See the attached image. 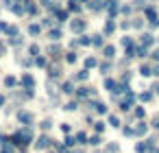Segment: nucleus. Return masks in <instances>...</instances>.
Segmentation results:
<instances>
[{
    "mask_svg": "<svg viewBox=\"0 0 159 153\" xmlns=\"http://www.w3.org/2000/svg\"><path fill=\"white\" fill-rule=\"evenodd\" d=\"M142 24H144V22H142V18H135V20L131 22V26H135V29H142Z\"/></svg>",
    "mask_w": 159,
    "mask_h": 153,
    "instance_id": "nucleus-30",
    "label": "nucleus"
},
{
    "mask_svg": "<svg viewBox=\"0 0 159 153\" xmlns=\"http://www.w3.org/2000/svg\"><path fill=\"white\" fill-rule=\"evenodd\" d=\"M94 129H96L98 133H102V131H105V123H102V120H96V123H94Z\"/></svg>",
    "mask_w": 159,
    "mask_h": 153,
    "instance_id": "nucleus-23",
    "label": "nucleus"
},
{
    "mask_svg": "<svg viewBox=\"0 0 159 153\" xmlns=\"http://www.w3.org/2000/svg\"><path fill=\"white\" fill-rule=\"evenodd\" d=\"M37 66H46V59L44 57H37Z\"/></svg>",
    "mask_w": 159,
    "mask_h": 153,
    "instance_id": "nucleus-42",
    "label": "nucleus"
},
{
    "mask_svg": "<svg viewBox=\"0 0 159 153\" xmlns=\"http://www.w3.org/2000/svg\"><path fill=\"white\" fill-rule=\"evenodd\" d=\"M102 55H105V59H114L116 57V46H111V44L105 46V48H102Z\"/></svg>",
    "mask_w": 159,
    "mask_h": 153,
    "instance_id": "nucleus-7",
    "label": "nucleus"
},
{
    "mask_svg": "<svg viewBox=\"0 0 159 153\" xmlns=\"http://www.w3.org/2000/svg\"><path fill=\"white\" fill-rule=\"evenodd\" d=\"M48 35H50V40H59V37H61V31H59V29H52Z\"/></svg>",
    "mask_w": 159,
    "mask_h": 153,
    "instance_id": "nucleus-26",
    "label": "nucleus"
},
{
    "mask_svg": "<svg viewBox=\"0 0 159 153\" xmlns=\"http://www.w3.org/2000/svg\"><path fill=\"white\" fill-rule=\"evenodd\" d=\"M137 72L142 75L144 79H146V77H151V75H153V68L148 66V64H142V66H139V70H137Z\"/></svg>",
    "mask_w": 159,
    "mask_h": 153,
    "instance_id": "nucleus-9",
    "label": "nucleus"
},
{
    "mask_svg": "<svg viewBox=\"0 0 159 153\" xmlns=\"http://www.w3.org/2000/svg\"><path fill=\"white\" fill-rule=\"evenodd\" d=\"M114 31H116V22H114V20H107L105 29H102V35H111Z\"/></svg>",
    "mask_w": 159,
    "mask_h": 153,
    "instance_id": "nucleus-10",
    "label": "nucleus"
},
{
    "mask_svg": "<svg viewBox=\"0 0 159 153\" xmlns=\"http://www.w3.org/2000/svg\"><path fill=\"white\" fill-rule=\"evenodd\" d=\"M61 131H63V133H70V125L63 123V125H61Z\"/></svg>",
    "mask_w": 159,
    "mask_h": 153,
    "instance_id": "nucleus-40",
    "label": "nucleus"
},
{
    "mask_svg": "<svg viewBox=\"0 0 159 153\" xmlns=\"http://www.w3.org/2000/svg\"><path fill=\"white\" fill-rule=\"evenodd\" d=\"M87 77H89L87 70H81V72H76V77H74V79H76V81H85Z\"/></svg>",
    "mask_w": 159,
    "mask_h": 153,
    "instance_id": "nucleus-20",
    "label": "nucleus"
},
{
    "mask_svg": "<svg viewBox=\"0 0 159 153\" xmlns=\"http://www.w3.org/2000/svg\"><path fill=\"white\" fill-rule=\"evenodd\" d=\"M15 83H17V81H15V77H7V79H5V85H7V88H13Z\"/></svg>",
    "mask_w": 159,
    "mask_h": 153,
    "instance_id": "nucleus-25",
    "label": "nucleus"
},
{
    "mask_svg": "<svg viewBox=\"0 0 159 153\" xmlns=\"http://www.w3.org/2000/svg\"><path fill=\"white\" fill-rule=\"evenodd\" d=\"M17 118H20L22 123H33V114H29V112H20V114H17Z\"/></svg>",
    "mask_w": 159,
    "mask_h": 153,
    "instance_id": "nucleus-11",
    "label": "nucleus"
},
{
    "mask_svg": "<svg viewBox=\"0 0 159 153\" xmlns=\"http://www.w3.org/2000/svg\"><path fill=\"white\" fill-rule=\"evenodd\" d=\"M148 55V48H144V46H137V57H146Z\"/></svg>",
    "mask_w": 159,
    "mask_h": 153,
    "instance_id": "nucleus-29",
    "label": "nucleus"
},
{
    "mask_svg": "<svg viewBox=\"0 0 159 153\" xmlns=\"http://www.w3.org/2000/svg\"><path fill=\"white\" fill-rule=\"evenodd\" d=\"M102 37H105V35H94L92 44H94V46H102Z\"/></svg>",
    "mask_w": 159,
    "mask_h": 153,
    "instance_id": "nucleus-24",
    "label": "nucleus"
},
{
    "mask_svg": "<svg viewBox=\"0 0 159 153\" xmlns=\"http://www.w3.org/2000/svg\"><path fill=\"white\" fill-rule=\"evenodd\" d=\"M109 125H111V127H120V118L116 114H109Z\"/></svg>",
    "mask_w": 159,
    "mask_h": 153,
    "instance_id": "nucleus-14",
    "label": "nucleus"
},
{
    "mask_svg": "<svg viewBox=\"0 0 159 153\" xmlns=\"http://www.w3.org/2000/svg\"><path fill=\"white\" fill-rule=\"evenodd\" d=\"M120 44H122V46H124V48H129V46H133V44H135V42H133V37H131V35H124V37H122V40H120Z\"/></svg>",
    "mask_w": 159,
    "mask_h": 153,
    "instance_id": "nucleus-13",
    "label": "nucleus"
},
{
    "mask_svg": "<svg viewBox=\"0 0 159 153\" xmlns=\"http://www.w3.org/2000/svg\"><path fill=\"white\" fill-rule=\"evenodd\" d=\"M133 103H135V92H133V90H126V96H124V101L120 103V110L129 112L131 107H133Z\"/></svg>",
    "mask_w": 159,
    "mask_h": 153,
    "instance_id": "nucleus-2",
    "label": "nucleus"
},
{
    "mask_svg": "<svg viewBox=\"0 0 159 153\" xmlns=\"http://www.w3.org/2000/svg\"><path fill=\"white\" fill-rule=\"evenodd\" d=\"M63 153H74V151H63Z\"/></svg>",
    "mask_w": 159,
    "mask_h": 153,
    "instance_id": "nucleus-46",
    "label": "nucleus"
},
{
    "mask_svg": "<svg viewBox=\"0 0 159 153\" xmlns=\"http://www.w3.org/2000/svg\"><path fill=\"white\" fill-rule=\"evenodd\" d=\"M137 98H139L142 103H151V101H153V92H142Z\"/></svg>",
    "mask_w": 159,
    "mask_h": 153,
    "instance_id": "nucleus-12",
    "label": "nucleus"
},
{
    "mask_svg": "<svg viewBox=\"0 0 159 153\" xmlns=\"http://www.w3.org/2000/svg\"><path fill=\"white\" fill-rule=\"evenodd\" d=\"M157 42H159V37H157Z\"/></svg>",
    "mask_w": 159,
    "mask_h": 153,
    "instance_id": "nucleus-47",
    "label": "nucleus"
},
{
    "mask_svg": "<svg viewBox=\"0 0 159 153\" xmlns=\"http://www.w3.org/2000/svg\"><path fill=\"white\" fill-rule=\"evenodd\" d=\"M48 145H50V140L46 138V136H42V138H39V142H37V147H39V149H44V147H48Z\"/></svg>",
    "mask_w": 159,
    "mask_h": 153,
    "instance_id": "nucleus-21",
    "label": "nucleus"
},
{
    "mask_svg": "<svg viewBox=\"0 0 159 153\" xmlns=\"http://www.w3.org/2000/svg\"><path fill=\"white\" fill-rule=\"evenodd\" d=\"M144 18H146V20L148 22H155V20H159V15H157V9L155 7H144Z\"/></svg>",
    "mask_w": 159,
    "mask_h": 153,
    "instance_id": "nucleus-4",
    "label": "nucleus"
},
{
    "mask_svg": "<svg viewBox=\"0 0 159 153\" xmlns=\"http://www.w3.org/2000/svg\"><path fill=\"white\" fill-rule=\"evenodd\" d=\"M65 61H68V64H74V61H76V55H74V53H68V57H65Z\"/></svg>",
    "mask_w": 159,
    "mask_h": 153,
    "instance_id": "nucleus-32",
    "label": "nucleus"
},
{
    "mask_svg": "<svg viewBox=\"0 0 159 153\" xmlns=\"http://www.w3.org/2000/svg\"><path fill=\"white\" fill-rule=\"evenodd\" d=\"M151 57H153V59H155V61H159V48H157V50H153V53H151Z\"/></svg>",
    "mask_w": 159,
    "mask_h": 153,
    "instance_id": "nucleus-39",
    "label": "nucleus"
},
{
    "mask_svg": "<svg viewBox=\"0 0 159 153\" xmlns=\"http://www.w3.org/2000/svg\"><path fill=\"white\" fill-rule=\"evenodd\" d=\"M42 129H50V120H44L42 123Z\"/></svg>",
    "mask_w": 159,
    "mask_h": 153,
    "instance_id": "nucleus-43",
    "label": "nucleus"
},
{
    "mask_svg": "<svg viewBox=\"0 0 159 153\" xmlns=\"http://www.w3.org/2000/svg\"><path fill=\"white\" fill-rule=\"evenodd\" d=\"M87 140H89V138H87V133H83V131L76 133V142H81V145H87Z\"/></svg>",
    "mask_w": 159,
    "mask_h": 153,
    "instance_id": "nucleus-18",
    "label": "nucleus"
},
{
    "mask_svg": "<svg viewBox=\"0 0 159 153\" xmlns=\"http://www.w3.org/2000/svg\"><path fill=\"white\" fill-rule=\"evenodd\" d=\"M2 103H5V98H2V96H0V105H2Z\"/></svg>",
    "mask_w": 159,
    "mask_h": 153,
    "instance_id": "nucleus-45",
    "label": "nucleus"
},
{
    "mask_svg": "<svg viewBox=\"0 0 159 153\" xmlns=\"http://www.w3.org/2000/svg\"><path fill=\"white\" fill-rule=\"evenodd\" d=\"M55 13H57L59 22H65V20H68V11H63V9H57V11H55Z\"/></svg>",
    "mask_w": 159,
    "mask_h": 153,
    "instance_id": "nucleus-16",
    "label": "nucleus"
},
{
    "mask_svg": "<svg viewBox=\"0 0 159 153\" xmlns=\"http://www.w3.org/2000/svg\"><path fill=\"white\" fill-rule=\"evenodd\" d=\"M29 33H33V35H37V33H39V26H37V24H33V26H29Z\"/></svg>",
    "mask_w": 159,
    "mask_h": 153,
    "instance_id": "nucleus-35",
    "label": "nucleus"
},
{
    "mask_svg": "<svg viewBox=\"0 0 159 153\" xmlns=\"http://www.w3.org/2000/svg\"><path fill=\"white\" fill-rule=\"evenodd\" d=\"M153 75H157V77H159V66H155V68H153Z\"/></svg>",
    "mask_w": 159,
    "mask_h": 153,
    "instance_id": "nucleus-44",
    "label": "nucleus"
},
{
    "mask_svg": "<svg viewBox=\"0 0 159 153\" xmlns=\"http://www.w3.org/2000/svg\"><path fill=\"white\" fill-rule=\"evenodd\" d=\"M61 92H65V94H72V92H74L72 83H63V85H61Z\"/></svg>",
    "mask_w": 159,
    "mask_h": 153,
    "instance_id": "nucleus-22",
    "label": "nucleus"
},
{
    "mask_svg": "<svg viewBox=\"0 0 159 153\" xmlns=\"http://www.w3.org/2000/svg\"><path fill=\"white\" fill-rule=\"evenodd\" d=\"M122 133H124V136H135L133 127H124V129H122Z\"/></svg>",
    "mask_w": 159,
    "mask_h": 153,
    "instance_id": "nucleus-33",
    "label": "nucleus"
},
{
    "mask_svg": "<svg viewBox=\"0 0 159 153\" xmlns=\"http://www.w3.org/2000/svg\"><path fill=\"white\" fill-rule=\"evenodd\" d=\"M65 110H68V112H74V110H76V103H68V105H65Z\"/></svg>",
    "mask_w": 159,
    "mask_h": 153,
    "instance_id": "nucleus-37",
    "label": "nucleus"
},
{
    "mask_svg": "<svg viewBox=\"0 0 159 153\" xmlns=\"http://www.w3.org/2000/svg\"><path fill=\"white\" fill-rule=\"evenodd\" d=\"M131 79H133V75H131V72H129V70H126V72H124L122 77H120V81H122V83H129V81H131Z\"/></svg>",
    "mask_w": 159,
    "mask_h": 153,
    "instance_id": "nucleus-28",
    "label": "nucleus"
},
{
    "mask_svg": "<svg viewBox=\"0 0 159 153\" xmlns=\"http://www.w3.org/2000/svg\"><path fill=\"white\" fill-rule=\"evenodd\" d=\"M76 44H81V46H89V44H92V40L87 37V35H81V37L76 40Z\"/></svg>",
    "mask_w": 159,
    "mask_h": 153,
    "instance_id": "nucleus-15",
    "label": "nucleus"
},
{
    "mask_svg": "<svg viewBox=\"0 0 159 153\" xmlns=\"http://www.w3.org/2000/svg\"><path fill=\"white\" fill-rule=\"evenodd\" d=\"M153 44H155V35H153V33H142V35H139V46L151 48Z\"/></svg>",
    "mask_w": 159,
    "mask_h": 153,
    "instance_id": "nucleus-3",
    "label": "nucleus"
},
{
    "mask_svg": "<svg viewBox=\"0 0 159 153\" xmlns=\"http://www.w3.org/2000/svg\"><path fill=\"white\" fill-rule=\"evenodd\" d=\"M100 142H102V140H100V136H92V138L87 140V145H92V147H98Z\"/></svg>",
    "mask_w": 159,
    "mask_h": 153,
    "instance_id": "nucleus-19",
    "label": "nucleus"
},
{
    "mask_svg": "<svg viewBox=\"0 0 159 153\" xmlns=\"http://www.w3.org/2000/svg\"><path fill=\"white\" fill-rule=\"evenodd\" d=\"M94 66H96V59H94V57H87V59H85V70H87V68H94Z\"/></svg>",
    "mask_w": 159,
    "mask_h": 153,
    "instance_id": "nucleus-27",
    "label": "nucleus"
},
{
    "mask_svg": "<svg viewBox=\"0 0 159 153\" xmlns=\"http://www.w3.org/2000/svg\"><path fill=\"white\" fill-rule=\"evenodd\" d=\"M22 83H24V88L29 90V92L33 94V85H35V81H33V77H29V75H24L22 77Z\"/></svg>",
    "mask_w": 159,
    "mask_h": 153,
    "instance_id": "nucleus-8",
    "label": "nucleus"
},
{
    "mask_svg": "<svg viewBox=\"0 0 159 153\" xmlns=\"http://www.w3.org/2000/svg\"><path fill=\"white\" fill-rule=\"evenodd\" d=\"M133 131H135V136L142 138V136H146V133H148V125H146L144 120H139V123H137V127H135Z\"/></svg>",
    "mask_w": 159,
    "mask_h": 153,
    "instance_id": "nucleus-6",
    "label": "nucleus"
},
{
    "mask_svg": "<svg viewBox=\"0 0 159 153\" xmlns=\"http://www.w3.org/2000/svg\"><path fill=\"white\" fill-rule=\"evenodd\" d=\"M29 53H31V55H37V53H39V48H37V46H31Z\"/></svg>",
    "mask_w": 159,
    "mask_h": 153,
    "instance_id": "nucleus-41",
    "label": "nucleus"
},
{
    "mask_svg": "<svg viewBox=\"0 0 159 153\" xmlns=\"http://www.w3.org/2000/svg\"><path fill=\"white\" fill-rule=\"evenodd\" d=\"M11 140L15 142V145H20V147H26L29 142L33 140V133H31V129L26 127V129H20V131H15L13 136H11Z\"/></svg>",
    "mask_w": 159,
    "mask_h": 153,
    "instance_id": "nucleus-1",
    "label": "nucleus"
},
{
    "mask_svg": "<svg viewBox=\"0 0 159 153\" xmlns=\"http://www.w3.org/2000/svg\"><path fill=\"white\" fill-rule=\"evenodd\" d=\"M118 149H120V147L116 145V142H111V145H109V151H111V153H118Z\"/></svg>",
    "mask_w": 159,
    "mask_h": 153,
    "instance_id": "nucleus-36",
    "label": "nucleus"
},
{
    "mask_svg": "<svg viewBox=\"0 0 159 153\" xmlns=\"http://www.w3.org/2000/svg\"><path fill=\"white\" fill-rule=\"evenodd\" d=\"M85 20H81V18H76V20H72V24H70V29L74 31V33H81V31H85Z\"/></svg>",
    "mask_w": 159,
    "mask_h": 153,
    "instance_id": "nucleus-5",
    "label": "nucleus"
},
{
    "mask_svg": "<svg viewBox=\"0 0 159 153\" xmlns=\"http://www.w3.org/2000/svg\"><path fill=\"white\" fill-rule=\"evenodd\" d=\"M144 116H146V110H144V107H135V118H137V120H142Z\"/></svg>",
    "mask_w": 159,
    "mask_h": 153,
    "instance_id": "nucleus-17",
    "label": "nucleus"
},
{
    "mask_svg": "<svg viewBox=\"0 0 159 153\" xmlns=\"http://www.w3.org/2000/svg\"><path fill=\"white\" fill-rule=\"evenodd\" d=\"M109 68H111L109 61H102V64H100V72H109Z\"/></svg>",
    "mask_w": 159,
    "mask_h": 153,
    "instance_id": "nucleus-31",
    "label": "nucleus"
},
{
    "mask_svg": "<svg viewBox=\"0 0 159 153\" xmlns=\"http://www.w3.org/2000/svg\"><path fill=\"white\" fill-rule=\"evenodd\" d=\"M74 142H76V140H74V138H65V145H63V147H72V145H74Z\"/></svg>",
    "mask_w": 159,
    "mask_h": 153,
    "instance_id": "nucleus-38",
    "label": "nucleus"
},
{
    "mask_svg": "<svg viewBox=\"0 0 159 153\" xmlns=\"http://www.w3.org/2000/svg\"><path fill=\"white\" fill-rule=\"evenodd\" d=\"M120 11H122V13H124V15H129V13H131V11H133V7H129V5H124V7H122V9H120Z\"/></svg>",
    "mask_w": 159,
    "mask_h": 153,
    "instance_id": "nucleus-34",
    "label": "nucleus"
}]
</instances>
